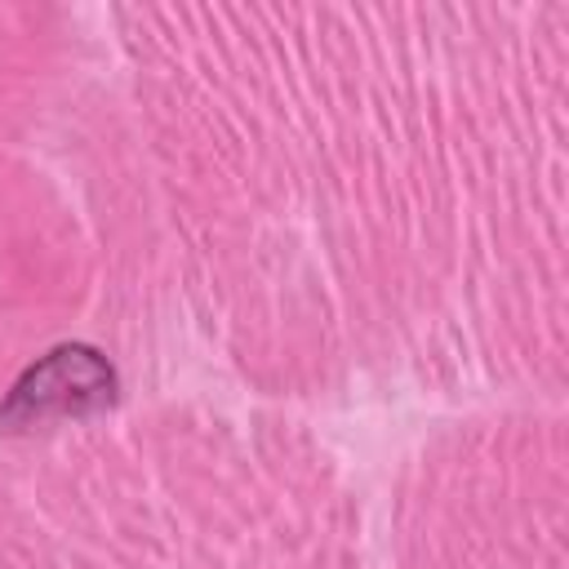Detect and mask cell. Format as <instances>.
Wrapping results in <instances>:
<instances>
[{
  "label": "cell",
  "instance_id": "6da1fadb",
  "mask_svg": "<svg viewBox=\"0 0 569 569\" xmlns=\"http://www.w3.org/2000/svg\"><path fill=\"white\" fill-rule=\"evenodd\" d=\"M120 396L116 365L89 342H58L31 360L0 405V427L22 431L49 418H84L111 409Z\"/></svg>",
  "mask_w": 569,
  "mask_h": 569
}]
</instances>
